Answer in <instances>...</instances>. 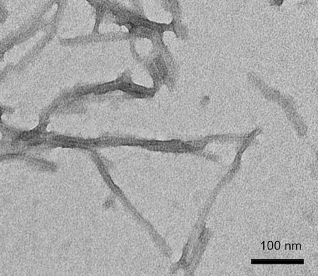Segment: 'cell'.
<instances>
[{
	"label": "cell",
	"mask_w": 318,
	"mask_h": 276,
	"mask_svg": "<svg viewBox=\"0 0 318 276\" xmlns=\"http://www.w3.org/2000/svg\"><path fill=\"white\" fill-rule=\"evenodd\" d=\"M39 132L37 130H32L28 132H22L19 138L23 140V141H29L33 138L36 137L38 134Z\"/></svg>",
	"instance_id": "1"
},
{
	"label": "cell",
	"mask_w": 318,
	"mask_h": 276,
	"mask_svg": "<svg viewBox=\"0 0 318 276\" xmlns=\"http://www.w3.org/2000/svg\"><path fill=\"white\" fill-rule=\"evenodd\" d=\"M1 108H0V118H1Z\"/></svg>",
	"instance_id": "2"
}]
</instances>
